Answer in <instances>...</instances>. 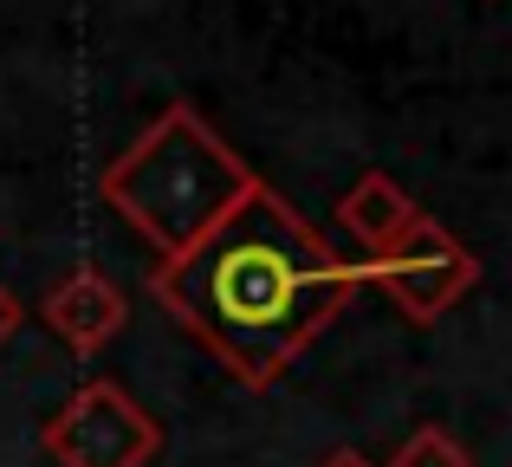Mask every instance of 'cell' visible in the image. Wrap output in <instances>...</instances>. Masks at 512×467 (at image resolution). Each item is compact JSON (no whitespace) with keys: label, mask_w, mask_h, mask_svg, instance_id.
Here are the masks:
<instances>
[{"label":"cell","mask_w":512,"mask_h":467,"mask_svg":"<svg viewBox=\"0 0 512 467\" xmlns=\"http://www.w3.org/2000/svg\"><path fill=\"white\" fill-rule=\"evenodd\" d=\"M318 467H383V461H370L363 448H331V455H318Z\"/></svg>","instance_id":"obj_9"},{"label":"cell","mask_w":512,"mask_h":467,"mask_svg":"<svg viewBox=\"0 0 512 467\" xmlns=\"http://www.w3.org/2000/svg\"><path fill=\"white\" fill-rule=\"evenodd\" d=\"M383 467H474V455H467L461 442H454L441 422H422V429H409L396 442V455H389Z\"/></svg>","instance_id":"obj_7"},{"label":"cell","mask_w":512,"mask_h":467,"mask_svg":"<svg viewBox=\"0 0 512 467\" xmlns=\"http://www.w3.org/2000/svg\"><path fill=\"white\" fill-rule=\"evenodd\" d=\"M39 318H46L78 357H98L104 344L130 325V299L117 292V279L98 273V266H72V273L39 299Z\"/></svg>","instance_id":"obj_5"},{"label":"cell","mask_w":512,"mask_h":467,"mask_svg":"<svg viewBox=\"0 0 512 467\" xmlns=\"http://www.w3.org/2000/svg\"><path fill=\"white\" fill-rule=\"evenodd\" d=\"M357 279L363 286H376L389 305H396L409 325H441V318L454 312V305L467 299V292L480 286V253L461 247L441 221H415L409 234L396 240V247L370 253V260H357Z\"/></svg>","instance_id":"obj_4"},{"label":"cell","mask_w":512,"mask_h":467,"mask_svg":"<svg viewBox=\"0 0 512 467\" xmlns=\"http://www.w3.org/2000/svg\"><path fill=\"white\" fill-rule=\"evenodd\" d=\"M338 221L350 234H357V247H370V253H383V247H396L402 234L422 221V208L409 202V195L396 189V182L383 176V169H370V176H357L344 189V202H338Z\"/></svg>","instance_id":"obj_6"},{"label":"cell","mask_w":512,"mask_h":467,"mask_svg":"<svg viewBox=\"0 0 512 467\" xmlns=\"http://www.w3.org/2000/svg\"><path fill=\"white\" fill-rule=\"evenodd\" d=\"M59 467H150L163 455V422L111 377H85L39 429Z\"/></svg>","instance_id":"obj_3"},{"label":"cell","mask_w":512,"mask_h":467,"mask_svg":"<svg viewBox=\"0 0 512 467\" xmlns=\"http://www.w3.org/2000/svg\"><path fill=\"white\" fill-rule=\"evenodd\" d=\"M150 292L234 383L273 390L338 325L363 279L286 195L253 182L195 247L156 260Z\"/></svg>","instance_id":"obj_1"},{"label":"cell","mask_w":512,"mask_h":467,"mask_svg":"<svg viewBox=\"0 0 512 467\" xmlns=\"http://www.w3.org/2000/svg\"><path fill=\"white\" fill-rule=\"evenodd\" d=\"M253 169L234 156V143L195 111V104H169L124 156L98 176L104 208H117L130 234L156 247V260L195 247L240 195L253 189Z\"/></svg>","instance_id":"obj_2"},{"label":"cell","mask_w":512,"mask_h":467,"mask_svg":"<svg viewBox=\"0 0 512 467\" xmlns=\"http://www.w3.org/2000/svg\"><path fill=\"white\" fill-rule=\"evenodd\" d=\"M20 325H26V305L13 299L7 286H0V344H7V338H13V331H20Z\"/></svg>","instance_id":"obj_8"}]
</instances>
